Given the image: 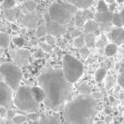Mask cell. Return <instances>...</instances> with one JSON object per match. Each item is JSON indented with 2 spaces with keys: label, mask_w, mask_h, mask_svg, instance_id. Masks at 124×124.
<instances>
[{
  "label": "cell",
  "mask_w": 124,
  "mask_h": 124,
  "mask_svg": "<svg viewBox=\"0 0 124 124\" xmlns=\"http://www.w3.org/2000/svg\"><path fill=\"white\" fill-rule=\"evenodd\" d=\"M13 42H14L15 44H16L17 47H19V48H22L25 44L24 38H21V37H19V38H15L14 39H13Z\"/></svg>",
  "instance_id": "836d02e7"
},
{
  "label": "cell",
  "mask_w": 124,
  "mask_h": 124,
  "mask_svg": "<svg viewBox=\"0 0 124 124\" xmlns=\"http://www.w3.org/2000/svg\"><path fill=\"white\" fill-rule=\"evenodd\" d=\"M38 124H63L60 116L56 112H43L40 115Z\"/></svg>",
  "instance_id": "30bf717a"
},
{
  "label": "cell",
  "mask_w": 124,
  "mask_h": 124,
  "mask_svg": "<svg viewBox=\"0 0 124 124\" xmlns=\"http://www.w3.org/2000/svg\"><path fill=\"white\" fill-rule=\"evenodd\" d=\"M117 83L119 86L124 89V72H121L117 78Z\"/></svg>",
  "instance_id": "8d00e7d4"
},
{
  "label": "cell",
  "mask_w": 124,
  "mask_h": 124,
  "mask_svg": "<svg viewBox=\"0 0 124 124\" xmlns=\"http://www.w3.org/2000/svg\"><path fill=\"white\" fill-rule=\"evenodd\" d=\"M7 115H8L7 108L3 106V105H1V107H0V116H1V117L4 118V117H5Z\"/></svg>",
  "instance_id": "f35d334b"
},
{
  "label": "cell",
  "mask_w": 124,
  "mask_h": 124,
  "mask_svg": "<svg viewBox=\"0 0 124 124\" xmlns=\"http://www.w3.org/2000/svg\"><path fill=\"white\" fill-rule=\"evenodd\" d=\"M24 6L28 11H33L37 7V3L34 0H27L25 2Z\"/></svg>",
  "instance_id": "4316f807"
},
{
  "label": "cell",
  "mask_w": 124,
  "mask_h": 124,
  "mask_svg": "<svg viewBox=\"0 0 124 124\" xmlns=\"http://www.w3.org/2000/svg\"><path fill=\"white\" fill-rule=\"evenodd\" d=\"M38 85L44 91V104L52 110L62 108L72 93L73 83H70L61 70L48 69L38 77Z\"/></svg>",
  "instance_id": "6da1fadb"
},
{
  "label": "cell",
  "mask_w": 124,
  "mask_h": 124,
  "mask_svg": "<svg viewBox=\"0 0 124 124\" xmlns=\"http://www.w3.org/2000/svg\"><path fill=\"white\" fill-rule=\"evenodd\" d=\"M119 98H120L121 100H124V92H123V93H120V95H119Z\"/></svg>",
  "instance_id": "c3c4849f"
},
{
  "label": "cell",
  "mask_w": 124,
  "mask_h": 124,
  "mask_svg": "<svg viewBox=\"0 0 124 124\" xmlns=\"http://www.w3.org/2000/svg\"><path fill=\"white\" fill-rule=\"evenodd\" d=\"M78 91L80 92L83 94H90V91H91V88L88 87V85L87 84H82L81 86L78 88Z\"/></svg>",
  "instance_id": "f546056e"
},
{
  "label": "cell",
  "mask_w": 124,
  "mask_h": 124,
  "mask_svg": "<svg viewBox=\"0 0 124 124\" xmlns=\"http://www.w3.org/2000/svg\"><path fill=\"white\" fill-rule=\"evenodd\" d=\"M13 91L14 90L8 86L4 82L0 83V102L1 105L6 107H9L13 100Z\"/></svg>",
  "instance_id": "ba28073f"
},
{
  "label": "cell",
  "mask_w": 124,
  "mask_h": 124,
  "mask_svg": "<svg viewBox=\"0 0 124 124\" xmlns=\"http://www.w3.org/2000/svg\"><path fill=\"white\" fill-rule=\"evenodd\" d=\"M31 93H32V95L35 98V100L39 104L45 101L46 95H45L44 91L41 87H33V88H31Z\"/></svg>",
  "instance_id": "5bb4252c"
},
{
  "label": "cell",
  "mask_w": 124,
  "mask_h": 124,
  "mask_svg": "<svg viewBox=\"0 0 124 124\" xmlns=\"http://www.w3.org/2000/svg\"><path fill=\"white\" fill-rule=\"evenodd\" d=\"M97 11L100 13L109 11V4L105 0H99L97 4Z\"/></svg>",
  "instance_id": "ffe728a7"
},
{
  "label": "cell",
  "mask_w": 124,
  "mask_h": 124,
  "mask_svg": "<svg viewBox=\"0 0 124 124\" xmlns=\"http://www.w3.org/2000/svg\"><path fill=\"white\" fill-rule=\"evenodd\" d=\"M110 38L116 45L124 43V29L122 27H116L110 31Z\"/></svg>",
  "instance_id": "8fae6325"
},
{
  "label": "cell",
  "mask_w": 124,
  "mask_h": 124,
  "mask_svg": "<svg viewBox=\"0 0 124 124\" xmlns=\"http://www.w3.org/2000/svg\"><path fill=\"white\" fill-rule=\"evenodd\" d=\"M14 102L19 110L26 113L36 112L39 109V103L33 97L31 88L27 86H20L16 90Z\"/></svg>",
  "instance_id": "277c9868"
},
{
  "label": "cell",
  "mask_w": 124,
  "mask_h": 124,
  "mask_svg": "<svg viewBox=\"0 0 124 124\" xmlns=\"http://www.w3.org/2000/svg\"><path fill=\"white\" fill-rule=\"evenodd\" d=\"M92 95H93L96 100H99V99L101 98V93H92Z\"/></svg>",
  "instance_id": "7bdbcfd3"
},
{
  "label": "cell",
  "mask_w": 124,
  "mask_h": 124,
  "mask_svg": "<svg viewBox=\"0 0 124 124\" xmlns=\"http://www.w3.org/2000/svg\"><path fill=\"white\" fill-rule=\"evenodd\" d=\"M119 72H124V63H122V65H121V67L120 69H119Z\"/></svg>",
  "instance_id": "bcb514c9"
},
{
  "label": "cell",
  "mask_w": 124,
  "mask_h": 124,
  "mask_svg": "<svg viewBox=\"0 0 124 124\" xmlns=\"http://www.w3.org/2000/svg\"><path fill=\"white\" fill-rule=\"evenodd\" d=\"M78 10V8L67 1L63 2L56 0L50 4L48 13L52 21L62 25H66L74 17Z\"/></svg>",
  "instance_id": "3957f363"
},
{
  "label": "cell",
  "mask_w": 124,
  "mask_h": 124,
  "mask_svg": "<svg viewBox=\"0 0 124 124\" xmlns=\"http://www.w3.org/2000/svg\"><path fill=\"white\" fill-rule=\"evenodd\" d=\"M84 37H85V45L89 48H94L96 35L93 34V33H87L86 35H84Z\"/></svg>",
  "instance_id": "2e32d148"
},
{
  "label": "cell",
  "mask_w": 124,
  "mask_h": 124,
  "mask_svg": "<svg viewBox=\"0 0 124 124\" xmlns=\"http://www.w3.org/2000/svg\"><path fill=\"white\" fill-rule=\"evenodd\" d=\"M37 21H38V20H37L36 16H33V15H28V16H26L25 17L24 22L29 27H33L36 25Z\"/></svg>",
  "instance_id": "d6986e66"
},
{
  "label": "cell",
  "mask_w": 124,
  "mask_h": 124,
  "mask_svg": "<svg viewBox=\"0 0 124 124\" xmlns=\"http://www.w3.org/2000/svg\"><path fill=\"white\" fill-rule=\"evenodd\" d=\"M83 16H85L87 21H90V20H94V16L92 11H90L88 9H83Z\"/></svg>",
  "instance_id": "4dcf8cb0"
},
{
  "label": "cell",
  "mask_w": 124,
  "mask_h": 124,
  "mask_svg": "<svg viewBox=\"0 0 124 124\" xmlns=\"http://www.w3.org/2000/svg\"><path fill=\"white\" fill-rule=\"evenodd\" d=\"M116 3H114V4H109V10L111 11V12H114L115 9H116Z\"/></svg>",
  "instance_id": "ab89813d"
},
{
  "label": "cell",
  "mask_w": 124,
  "mask_h": 124,
  "mask_svg": "<svg viewBox=\"0 0 124 124\" xmlns=\"http://www.w3.org/2000/svg\"><path fill=\"white\" fill-rule=\"evenodd\" d=\"M45 41H46V43H48V44H50V45H54V43H55V39H54V36H52V35H49V34H48L46 37H45Z\"/></svg>",
  "instance_id": "74e56055"
},
{
  "label": "cell",
  "mask_w": 124,
  "mask_h": 124,
  "mask_svg": "<svg viewBox=\"0 0 124 124\" xmlns=\"http://www.w3.org/2000/svg\"><path fill=\"white\" fill-rule=\"evenodd\" d=\"M39 45H40V47H41V48L43 50V51H45L46 53H49V52H51V50H52V48H53V46L52 45H50V44H48V43H43V42H42V43H39Z\"/></svg>",
  "instance_id": "1f68e13d"
},
{
  "label": "cell",
  "mask_w": 124,
  "mask_h": 124,
  "mask_svg": "<svg viewBox=\"0 0 124 124\" xmlns=\"http://www.w3.org/2000/svg\"><path fill=\"white\" fill-rule=\"evenodd\" d=\"M65 77L71 83L78 81L83 73V65L78 59L70 54H66L63 58V69Z\"/></svg>",
  "instance_id": "8992f818"
},
{
  "label": "cell",
  "mask_w": 124,
  "mask_h": 124,
  "mask_svg": "<svg viewBox=\"0 0 124 124\" xmlns=\"http://www.w3.org/2000/svg\"><path fill=\"white\" fill-rule=\"evenodd\" d=\"M105 113H106L107 115H109V114H110L112 112V108L110 106H107L106 108H105Z\"/></svg>",
  "instance_id": "ee69618b"
},
{
  "label": "cell",
  "mask_w": 124,
  "mask_h": 124,
  "mask_svg": "<svg viewBox=\"0 0 124 124\" xmlns=\"http://www.w3.org/2000/svg\"><path fill=\"white\" fill-rule=\"evenodd\" d=\"M112 116H110V115H108L106 117H105V123L106 124H110V122H112Z\"/></svg>",
  "instance_id": "b9f144b4"
},
{
  "label": "cell",
  "mask_w": 124,
  "mask_h": 124,
  "mask_svg": "<svg viewBox=\"0 0 124 124\" xmlns=\"http://www.w3.org/2000/svg\"><path fill=\"white\" fill-rule=\"evenodd\" d=\"M85 34L87 33H93L95 35L100 34V25L94 21V20H90L87 21L86 24L83 26Z\"/></svg>",
  "instance_id": "7c38bea8"
},
{
  "label": "cell",
  "mask_w": 124,
  "mask_h": 124,
  "mask_svg": "<svg viewBox=\"0 0 124 124\" xmlns=\"http://www.w3.org/2000/svg\"><path fill=\"white\" fill-rule=\"evenodd\" d=\"M112 17H113V12L111 11H106V12H98L94 16V21L103 28L105 31H109L110 29V25L112 23Z\"/></svg>",
  "instance_id": "9c48e42d"
},
{
  "label": "cell",
  "mask_w": 124,
  "mask_h": 124,
  "mask_svg": "<svg viewBox=\"0 0 124 124\" xmlns=\"http://www.w3.org/2000/svg\"><path fill=\"white\" fill-rule=\"evenodd\" d=\"M45 21H46V27L48 34L52 35L54 37H58L64 35L66 31V25H62L60 23L54 21L50 19L49 15L47 13L45 15Z\"/></svg>",
  "instance_id": "52a82bcc"
},
{
  "label": "cell",
  "mask_w": 124,
  "mask_h": 124,
  "mask_svg": "<svg viewBox=\"0 0 124 124\" xmlns=\"http://www.w3.org/2000/svg\"><path fill=\"white\" fill-rule=\"evenodd\" d=\"M105 76H106V70L105 68H100L95 73V80L100 83L105 79Z\"/></svg>",
  "instance_id": "603a6c76"
},
{
  "label": "cell",
  "mask_w": 124,
  "mask_h": 124,
  "mask_svg": "<svg viewBox=\"0 0 124 124\" xmlns=\"http://www.w3.org/2000/svg\"><path fill=\"white\" fill-rule=\"evenodd\" d=\"M122 104H123V105H124V100H122Z\"/></svg>",
  "instance_id": "816d5d0a"
},
{
  "label": "cell",
  "mask_w": 124,
  "mask_h": 124,
  "mask_svg": "<svg viewBox=\"0 0 124 124\" xmlns=\"http://www.w3.org/2000/svg\"><path fill=\"white\" fill-rule=\"evenodd\" d=\"M120 15H121V17H122V23H123V26H124V9L120 11Z\"/></svg>",
  "instance_id": "f6af8a7d"
},
{
  "label": "cell",
  "mask_w": 124,
  "mask_h": 124,
  "mask_svg": "<svg viewBox=\"0 0 124 124\" xmlns=\"http://www.w3.org/2000/svg\"><path fill=\"white\" fill-rule=\"evenodd\" d=\"M10 43V37L8 33H0V46L2 48H7Z\"/></svg>",
  "instance_id": "e0dca14e"
},
{
  "label": "cell",
  "mask_w": 124,
  "mask_h": 124,
  "mask_svg": "<svg viewBox=\"0 0 124 124\" xmlns=\"http://www.w3.org/2000/svg\"><path fill=\"white\" fill-rule=\"evenodd\" d=\"M117 52V45L116 43H110V44H108L106 47H105V54L106 56L110 57L113 56L116 54Z\"/></svg>",
  "instance_id": "ac0fdd59"
},
{
  "label": "cell",
  "mask_w": 124,
  "mask_h": 124,
  "mask_svg": "<svg viewBox=\"0 0 124 124\" xmlns=\"http://www.w3.org/2000/svg\"><path fill=\"white\" fill-rule=\"evenodd\" d=\"M2 5L4 9H12L16 6V0H4Z\"/></svg>",
  "instance_id": "f1b7e54d"
},
{
  "label": "cell",
  "mask_w": 124,
  "mask_h": 124,
  "mask_svg": "<svg viewBox=\"0 0 124 124\" xmlns=\"http://www.w3.org/2000/svg\"><path fill=\"white\" fill-rule=\"evenodd\" d=\"M48 33L47 31V27L46 25H41L38 27L36 31V36L38 38H43V37L46 36V34Z\"/></svg>",
  "instance_id": "cb8c5ba5"
},
{
  "label": "cell",
  "mask_w": 124,
  "mask_h": 124,
  "mask_svg": "<svg viewBox=\"0 0 124 124\" xmlns=\"http://www.w3.org/2000/svg\"><path fill=\"white\" fill-rule=\"evenodd\" d=\"M112 24L116 27H122L123 26L122 20L121 17L120 13H113V17H112Z\"/></svg>",
  "instance_id": "44dd1931"
},
{
  "label": "cell",
  "mask_w": 124,
  "mask_h": 124,
  "mask_svg": "<svg viewBox=\"0 0 124 124\" xmlns=\"http://www.w3.org/2000/svg\"><path fill=\"white\" fill-rule=\"evenodd\" d=\"M88 48H88V47H83V48H80V54L83 59H87L88 57V55H89L90 51Z\"/></svg>",
  "instance_id": "d6a6232c"
},
{
  "label": "cell",
  "mask_w": 124,
  "mask_h": 124,
  "mask_svg": "<svg viewBox=\"0 0 124 124\" xmlns=\"http://www.w3.org/2000/svg\"><path fill=\"white\" fill-rule=\"evenodd\" d=\"M26 117H27L29 120L32 121V122H36V121H38L39 119V116L37 112H29L26 115Z\"/></svg>",
  "instance_id": "e575fe53"
},
{
  "label": "cell",
  "mask_w": 124,
  "mask_h": 124,
  "mask_svg": "<svg viewBox=\"0 0 124 124\" xmlns=\"http://www.w3.org/2000/svg\"><path fill=\"white\" fill-rule=\"evenodd\" d=\"M123 2H124V0H116L117 4H122Z\"/></svg>",
  "instance_id": "681fc988"
},
{
  "label": "cell",
  "mask_w": 124,
  "mask_h": 124,
  "mask_svg": "<svg viewBox=\"0 0 124 124\" xmlns=\"http://www.w3.org/2000/svg\"><path fill=\"white\" fill-rule=\"evenodd\" d=\"M106 1V3L108 4H114V3L116 2V0H105Z\"/></svg>",
  "instance_id": "7dc6e473"
},
{
  "label": "cell",
  "mask_w": 124,
  "mask_h": 124,
  "mask_svg": "<svg viewBox=\"0 0 124 124\" xmlns=\"http://www.w3.org/2000/svg\"><path fill=\"white\" fill-rule=\"evenodd\" d=\"M66 1L77 7L78 9L83 10V9H89L93 4L94 0H66Z\"/></svg>",
  "instance_id": "4fadbf2b"
},
{
  "label": "cell",
  "mask_w": 124,
  "mask_h": 124,
  "mask_svg": "<svg viewBox=\"0 0 124 124\" xmlns=\"http://www.w3.org/2000/svg\"><path fill=\"white\" fill-rule=\"evenodd\" d=\"M45 51H43V49H38L34 53V57L36 59H43L45 58Z\"/></svg>",
  "instance_id": "d590c367"
},
{
  "label": "cell",
  "mask_w": 124,
  "mask_h": 124,
  "mask_svg": "<svg viewBox=\"0 0 124 124\" xmlns=\"http://www.w3.org/2000/svg\"><path fill=\"white\" fill-rule=\"evenodd\" d=\"M10 28H11V30H12L13 31H19V30H20L19 26H18L17 25L14 24V23H11V25H10Z\"/></svg>",
  "instance_id": "60d3db41"
},
{
  "label": "cell",
  "mask_w": 124,
  "mask_h": 124,
  "mask_svg": "<svg viewBox=\"0 0 124 124\" xmlns=\"http://www.w3.org/2000/svg\"><path fill=\"white\" fill-rule=\"evenodd\" d=\"M99 110V102L93 95L81 93L66 104L63 116L71 124H93Z\"/></svg>",
  "instance_id": "7a4b0ae2"
},
{
  "label": "cell",
  "mask_w": 124,
  "mask_h": 124,
  "mask_svg": "<svg viewBox=\"0 0 124 124\" xmlns=\"http://www.w3.org/2000/svg\"><path fill=\"white\" fill-rule=\"evenodd\" d=\"M74 21H75V25L78 27H83L84 25L86 24L87 20L85 18V16H83V13L82 9H78V12L76 13V15L74 16Z\"/></svg>",
  "instance_id": "9a60e30c"
},
{
  "label": "cell",
  "mask_w": 124,
  "mask_h": 124,
  "mask_svg": "<svg viewBox=\"0 0 124 124\" xmlns=\"http://www.w3.org/2000/svg\"><path fill=\"white\" fill-rule=\"evenodd\" d=\"M0 72L4 82L14 91H16L20 88L23 78L22 71L20 66L13 63H4L1 65Z\"/></svg>",
  "instance_id": "5b68a950"
},
{
  "label": "cell",
  "mask_w": 124,
  "mask_h": 124,
  "mask_svg": "<svg viewBox=\"0 0 124 124\" xmlns=\"http://www.w3.org/2000/svg\"><path fill=\"white\" fill-rule=\"evenodd\" d=\"M63 124H71V123H70L69 122H67V121L65 120V121H64V122H63Z\"/></svg>",
  "instance_id": "f907efd6"
},
{
  "label": "cell",
  "mask_w": 124,
  "mask_h": 124,
  "mask_svg": "<svg viewBox=\"0 0 124 124\" xmlns=\"http://www.w3.org/2000/svg\"><path fill=\"white\" fill-rule=\"evenodd\" d=\"M26 116H22V115H17L16 116H14L12 118V121L15 124H23L26 122L27 120Z\"/></svg>",
  "instance_id": "484cf974"
},
{
  "label": "cell",
  "mask_w": 124,
  "mask_h": 124,
  "mask_svg": "<svg viewBox=\"0 0 124 124\" xmlns=\"http://www.w3.org/2000/svg\"><path fill=\"white\" fill-rule=\"evenodd\" d=\"M116 82V78H114V77L109 76L106 79V83H105V88H106V89L109 90V89H110L112 87L115 86Z\"/></svg>",
  "instance_id": "83f0119b"
},
{
  "label": "cell",
  "mask_w": 124,
  "mask_h": 124,
  "mask_svg": "<svg viewBox=\"0 0 124 124\" xmlns=\"http://www.w3.org/2000/svg\"><path fill=\"white\" fill-rule=\"evenodd\" d=\"M73 45L76 48H81L83 47H84L85 45V37L83 35H79L78 38H76L73 42Z\"/></svg>",
  "instance_id": "7402d4cb"
},
{
  "label": "cell",
  "mask_w": 124,
  "mask_h": 124,
  "mask_svg": "<svg viewBox=\"0 0 124 124\" xmlns=\"http://www.w3.org/2000/svg\"><path fill=\"white\" fill-rule=\"evenodd\" d=\"M16 13H17V9L16 8H12V9H5V16L9 21H13L15 19L16 16Z\"/></svg>",
  "instance_id": "d4e9b609"
}]
</instances>
